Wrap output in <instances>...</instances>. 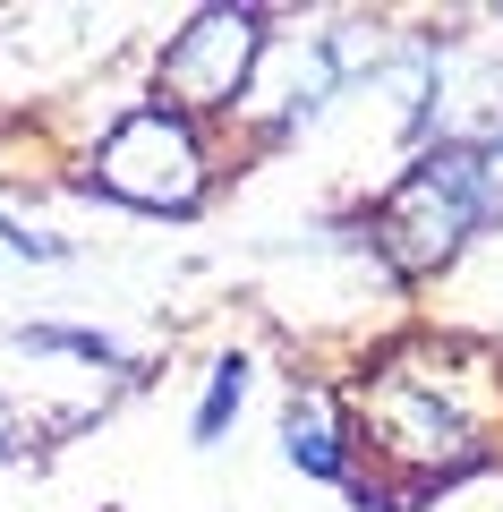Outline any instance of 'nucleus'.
Segmentation results:
<instances>
[{
  "label": "nucleus",
  "mask_w": 503,
  "mask_h": 512,
  "mask_svg": "<svg viewBox=\"0 0 503 512\" xmlns=\"http://www.w3.org/2000/svg\"><path fill=\"white\" fill-rule=\"evenodd\" d=\"M290 461H299L307 478H324V487H350L359 478V427H350V402L342 393H324V384H307L299 402H290Z\"/></svg>",
  "instance_id": "nucleus-5"
},
{
  "label": "nucleus",
  "mask_w": 503,
  "mask_h": 512,
  "mask_svg": "<svg viewBox=\"0 0 503 512\" xmlns=\"http://www.w3.org/2000/svg\"><path fill=\"white\" fill-rule=\"evenodd\" d=\"M94 180H103V197L137 205V214H197L214 163H205V137H197L188 111L137 103L120 128H111V146L94 154Z\"/></svg>",
  "instance_id": "nucleus-3"
},
{
  "label": "nucleus",
  "mask_w": 503,
  "mask_h": 512,
  "mask_svg": "<svg viewBox=\"0 0 503 512\" xmlns=\"http://www.w3.org/2000/svg\"><path fill=\"white\" fill-rule=\"evenodd\" d=\"M478 231H486V163H478V146H427L393 188H384V205L367 214V239H376V256L401 282L452 265Z\"/></svg>",
  "instance_id": "nucleus-2"
},
{
  "label": "nucleus",
  "mask_w": 503,
  "mask_h": 512,
  "mask_svg": "<svg viewBox=\"0 0 503 512\" xmlns=\"http://www.w3.org/2000/svg\"><path fill=\"white\" fill-rule=\"evenodd\" d=\"M18 350H60V359H94V367H128L120 342H103L94 325H26Z\"/></svg>",
  "instance_id": "nucleus-7"
},
{
  "label": "nucleus",
  "mask_w": 503,
  "mask_h": 512,
  "mask_svg": "<svg viewBox=\"0 0 503 512\" xmlns=\"http://www.w3.org/2000/svg\"><path fill=\"white\" fill-rule=\"evenodd\" d=\"M0 453H18V419L9 410H0Z\"/></svg>",
  "instance_id": "nucleus-10"
},
{
  "label": "nucleus",
  "mask_w": 503,
  "mask_h": 512,
  "mask_svg": "<svg viewBox=\"0 0 503 512\" xmlns=\"http://www.w3.org/2000/svg\"><path fill=\"white\" fill-rule=\"evenodd\" d=\"M248 376H256V367H248V350H231V359L214 367V384H205L197 419H188V436H197V444H222V436L239 427V410H248Z\"/></svg>",
  "instance_id": "nucleus-6"
},
{
  "label": "nucleus",
  "mask_w": 503,
  "mask_h": 512,
  "mask_svg": "<svg viewBox=\"0 0 503 512\" xmlns=\"http://www.w3.org/2000/svg\"><path fill=\"white\" fill-rule=\"evenodd\" d=\"M478 163H486V231H503V137H486Z\"/></svg>",
  "instance_id": "nucleus-9"
},
{
  "label": "nucleus",
  "mask_w": 503,
  "mask_h": 512,
  "mask_svg": "<svg viewBox=\"0 0 503 512\" xmlns=\"http://www.w3.org/2000/svg\"><path fill=\"white\" fill-rule=\"evenodd\" d=\"M0 248L26 256V265H69V239H43V231H26V222H9V214H0Z\"/></svg>",
  "instance_id": "nucleus-8"
},
{
  "label": "nucleus",
  "mask_w": 503,
  "mask_h": 512,
  "mask_svg": "<svg viewBox=\"0 0 503 512\" xmlns=\"http://www.w3.org/2000/svg\"><path fill=\"white\" fill-rule=\"evenodd\" d=\"M350 427H359V444L384 470L410 478V495L444 487V478H461V470L486 461V427H478V410H469V393L452 376H435L427 350H393V359L359 384Z\"/></svg>",
  "instance_id": "nucleus-1"
},
{
  "label": "nucleus",
  "mask_w": 503,
  "mask_h": 512,
  "mask_svg": "<svg viewBox=\"0 0 503 512\" xmlns=\"http://www.w3.org/2000/svg\"><path fill=\"white\" fill-rule=\"evenodd\" d=\"M256 52H265V18L256 9H205L171 35L162 52V103L171 111H222L239 86H248Z\"/></svg>",
  "instance_id": "nucleus-4"
}]
</instances>
